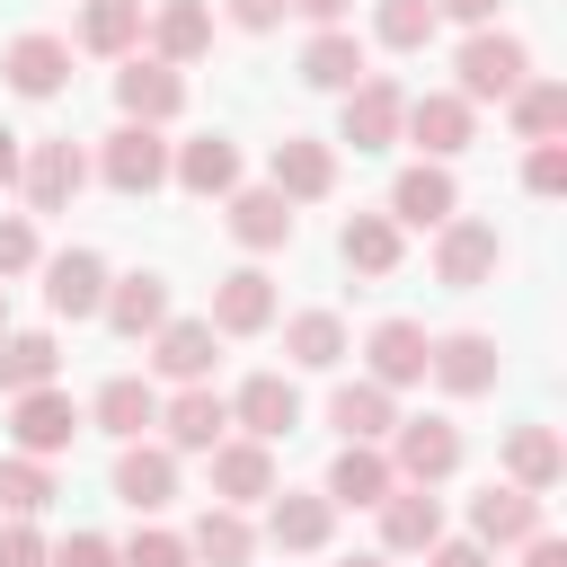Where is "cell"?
Listing matches in <instances>:
<instances>
[{"mask_svg":"<svg viewBox=\"0 0 567 567\" xmlns=\"http://www.w3.org/2000/svg\"><path fill=\"white\" fill-rule=\"evenodd\" d=\"M221 204H230V239H239V248H257V257H266V248H292V204H284L275 186H230Z\"/></svg>","mask_w":567,"mask_h":567,"instance_id":"obj_25","label":"cell"},{"mask_svg":"<svg viewBox=\"0 0 567 567\" xmlns=\"http://www.w3.org/2000/svg\"><path fill=\"white\" fill-rule=\"evenodd\" d=\"M337 257L354 266V275H399V221L390 213H346V230H337Z\"/></svg>","mask_w":567,"mask_h":567,"instance_id":"obj_35","label":"cell"},{"mask_svg":"<svg viewBox=\"0 0 567 567\" xmlns=\"http://www.w3.org/2000/svg\"><path fill=\"white\" fill-rule=\"evenodd\" d=\"M434 27H443V18H434V0H381V9H372V35H381L390 53H425V44H434Z\"/></svg>","mask_w":567,"mask_h":567,"instance_id":"obj_41","label":"cell"},{"mask_svg":"<svg viewBox=\"0 0 567 567\" xmlns=\"http://www.w3.org/2000/svg\"><path fill=\"white\" fill-rule=\"evenodd\" d=\"M452 71H461V89H452L461 106H487V97L505 106V97L532 80V53H523V35H505V27H470V44L452 53Z\"/></svg>","mask_w":567,"mask_h":567,"instance_id":"obj_1","label":"cell"},{"mask_svg":"<svg viewBox=\"0 0 567 567\" xmlns=\"http://www.w3.org/2000/svg\"><path fill=\"white\" fill-rule=\"evenodd\" d=\"M97 177H106L115 195H159V186H168V142H159L151 124H115L106 151H97Z\"/></svg>","mask_w":567,"mask_h":567,"instance_id":"obj_5","label":"cell"},{"mask_svg":"<svg viewBox=\"0 0 567 567\" xmlns=\"http://www.w3.org/2000/svg\"><path fill=\"white\" fill-rule=\"evenodd\" d=\"M425 346H434V337H425L416 319H381V328L363 337V363H372L363 381H381V390L399 399L408 381H425Z\"/></svg>","mask_w":567,"mask_h":567,"instance_id":"obj_18","label":"cell"},{"mask_svg":"<svg viewBox=\"0 0 567 567\" xmlns=\"http://www.w3.org/2000/svg\"><path fill=\"white\" fill-rule=\"evenodd\" d=\"M18 159H27V151H18V133L0 124V186H18Z\"/></svg>","mask_w":567,"mask_h":567,"instance_id":"obj_52","label":"cell"},{"mask_svg":"<svg viewBox=\"0 0 567 567\" xmlns=\"http://www.w3.org/2000/svg\"><path fill=\"white\" fill-rule=\"evenodd\" d=\"M0 80L18 89V97H62V80H71V44L62 35H9V53H0Z\"/></svg>","mask_w":567,"mask_h":567,"instance_id":"obj_16","label":"cell"},{"mask_svg":"<svg viewBox=\"0 0 567 567\" xmlns=\"http://www.w3.org/2000/svg\"><path fill=\"white\" fill-rule=\"evenodd\" d=\"M496 266H505V239H496V221H470V213H452V221L434 230V284H452V292H478V284H496Z\"/></svg>","mask_w":567,"mask_h":567,"instance_id":"obj_2","label":"cell"},{"mask_svg":"<svg viewBox=\"0 0 567 567\" xmlns=\"http://www.w3.org/2000/svg\"><path fill=\"white\" fill-rule=\"evenodd\" d=\"M523 186H532V195H567V142H532Z\"/></svg>","mask_w":567,"mask_h":567,"instance_id":"obj_44","label":"cell"},{"mask_svg":"<svg viewBox=\"0 0 567 567\" xmlns=\"http://www.w3.org/2000/svg\"><path fill=\"white\" fill-rule=\"evenodd\" d=\"M115 496H124L133 514L177 505V452H168V443H124V452H115Z\"/></svg>","mask_w":567,"mask_h":567,"instance_id":"obj_20","label":"cell"},{"mask_svg":"<svg viewBox=\"0 0 567 567\" xmlns=\"http://www.w3.org/2000/svg\"><path fill=\"white\" fill-rule=\"evenodd\" d=\"M284 354H292L301 372H337V363H346V319H337V310H292V319H284Z\"/></svg>","mask_w":567,"mask_h":567,"instance_id":"obj_37","label":"cell"},{"mask_svg":"<svg viewBox=\"0 0 567 567\" xmlns=\"http://www.w3.org/2000/svg\"><path fill=\"white\" fill-rule=\"evenodd\" d=\"M115 337H151L159 319H168V284L142 266V275H106V310H97Z\"/></svg>","mask_w":567,"mask_h":567,"instance_id":"obj_27","label":"cell"},{"mask_svg":"<svg viewBox=\"0 0 567 567\" xmlns=\"http://www.w3.org/2000/svg\"><path fill=\"white\" fill-rule=\"evenodd\" d=\"M151 363L186 390V381H213V319H159L151 328Z\"/></svg>","mask_w":567,"mask_h":567,"instance_id":"obj_28","label":"cell"},{"mask_svg":"<svg viewBox=\"0 0 567 567\" xmlns=\"http://www.w3.org/2000/svg\"><path fill=\"white\" fill-rule=\"evenodd\" d=\"M53 372H62V346H53L44 328H9V337H0V390H9V399L53 390Z\"/></svg>","mask_w":567,"mask_h":567,"instance_id":"obj_34","label":"cell"},{"mask_svg":"<svg viewBox=\"0 0 567 567\" xmlns=\"http://www.w3.org/2000/svg\"><path fill=\"white\" fill-rule=\"evenodd\" d=\"M142 35H151V62L186 71V62L213 44V9H204V0H159V9L142 18Z\"/></svg>","mask_w":567,"mask_h":567,"instance_id":"obj_23","label":"cell"},{"mask_svg":"<svg viewBox=\"0 0 567 567\" xmlns=\"http://www.w3.org/2000/svg\"><path fill=\"white\" fill-rule=\"evenodd\" d=\"M0 337H9V284H0Z\"/></svg>","mask_w":567,"mask_h":567,"instance_id":"obj_54","label":"cell"},{"mask_svg":"<svg viewBox=\"0 0 567 567\" xmlns=\"http://www.w3.org/2000/svg\"><path fill=\"white\" fill-rule=\"evenodd\" d=\"M71 434H80V408H71V390H27V399H9V443H18L27 461H53V452H71Z\"/></svg>","mask_w":567,"mask_h":567,"instance_id":"obj_8","label":"cell"},{"mask_svg":"<svg viewBox=\"0 0 567 567\" xmlns=\"http://www.w3.org/2000/svg\"><path fill=\"white\" fill-rule=\"evenodd\" d=\"M44 558H53V540L35 523H0V567H44Z\"/></svg>","mask_w":567,"mask_h":567,"instance_id":"obj_45","label":"cell"},{"mask_svg":"<svg viewBox=\"0 0 567 567\" xmlns=\"http://www.w3.org/2000/svg\"><path fill=\"white\" fill-rule=\"evenodd\" d=\"M434 18H461V27H496V0H434Z\"/></svg>","mask_w":567,"mask_h":567,"instance_id":"obj_50","label":"cell"},{"mask_svg":"<svg viewBox=\"0 0 567 567\" xmlns=\"http://www.w3.org/2000/svg\"><path fill=\"white\" fill-rule=\"evenodd\" d=\"M399 115H408V89H399V80H381V71H363V80L346 89L337 142H354V151H390V142H399Z\"/></svg>","mask_w":567,"mask_h":567,"instance_id":"obj_4","label":"cell"},{"mask_svg":"<svg viewBox=\"0 0 567 567\" xmlns=\"http://www.w3.org/2000/svg\"><path fill=\"white\" fill-rule=\"evenodd\" d=\"M115 106H124V124H151V133H159V124L186 106V71H168V62H151V53H124Z\"/></svg>","mask_w":567,"mask_h":567,"instance_id":"obj_7","label":"cell"},{"mask_svg":"<svg viewBox=\"0 0 567 567\" xmlns=\"http://www.w3.org/2000/svg\"><path fill=\"white\" fill-rule=\"evenodd\" d=\"M354 0H284V18H310V27H346Z\"/></svg>","mask_w":567,"mask_h":567,"instance_id":"obj_49","label":"cell"},{"mask_svg":"<svg viewBox=\"0 0 567 567\" xmlns=\"http://www.w3.org/2000/svg\"><path fill=\"white\" fill-rule=\"evenodd\" d=\"M425 381H443L452 399H478V390H496V337H478V328H452V337H434V346H425Z\"/></svg>","mask_w":567,"mask_h":567,"instance_id":"obj_12","label":"cell"},{"mask_svg":"<svg viewBox=\"0 0 567 567\" xmlns=\"http://www.w3.org/2000/svg\"><path fill=\"white\" fill-rule=\"evenodd\" d=\"M168 177H177L186 195H204V204H213V195H230V186H239V142H230V133H195V142H177V151H168Z\"/></svg>","mask_w":567,"mask_h":567,"instance_id":"obj_24","label":"cell"},{"mask_svg":"<svg viewBox=\"0 0 567 567\" xmlns=\"http://www.w3.org/2000/svg\"><path fill=\"white\" fill-rule=\"evenodd\" d=\"M540 532V496H523V487H478L470 496V540L478 549H523Z\"/></svg>","mask_w":567,"mask_h":567,"instance_id":"obj_21","label":"cell"},{"mask_svg":"<svg viewBox=\"0 0 567 567\" xmlns=\"http://www.w3.org/2000/svg\"><path fill=\"white\" fill-rule=\"evenodd\" d=\"M567 478V452H558V434L549 425H514L505 434V487H523V496H549Z\"/></svg>","mask_w":567,"mask_h":567,"instance_id":"obj_29","label":"cell"},{"mask_svg":"<svg viewBox=\"0 0 567 567\" xmlns=\"http://www.w3.org/2000/svg\"><path fill=\"white\" fill-rule=\"evenodd\" d=\"M399 133H408L425 159H452V151H470V133H478V106H461L452 89H425V97H408Z\"/></svg>","mask_w":567,"mask_h":567,"instance_id":"obj_9","label":"cell"},{"mask_svg":"<svg viewBox=\"0 0 567 567\" xmlns=\"http://www.w3.org/2000/svg\"><path fill=\"white\" fill-rule=\"evenodd\" d=\"M390 434H399V443H390V478H399V487H434V478L461 470V425H452V416H399Z\"/></svg>","mask_w":567,"mask_h":567,"instance_id":"obj_3","label":"cell"},{"mask_svg":"<svg viewBox=\"0 0 567 567\" xmlns=\"http://www.w3.org/2000/svg\"><path fill=\"white\" fill-rule=\"evenodd\" d=\"M44 567H115V540H106V532H71Z\"/></svg>","mask_w":567,"mask_h":567,"instance_id":"obj_46","label":"cell"},{"mask_svg":"<svg viewBox=\"0 0 567 567\" xmlns=\"http://www.w3.org/2000/svg\"><path fill=\"white\" fill-rule=\"evenodd\" d=\"M230 425H248V443H275V434L301 425V390H292L284 372H248V381L230 390Z\"/></svg>","mask_w":567,"mask_h":567,"instance_id":"obj_14","label":"cell"},{"mask_svg":"<svg viewBox=\"0 0 567 567\" xmlns=\"http://www.w3.org/2000/svg\"><path fill=\"white\" fill-rule=\"evenodd\" d=\"M390 487H399V478H390V452H381V443H346V452L328 461V487H319V496H328V505H381Z\"/></svg>","mask_w":567,"mask_h":567,"instance_id":"obj_30","label":"cell"},{"mask_svg":"<svg viewBox=\"0 0 567 567\" xmlns=\"http://www.w3.org/2000/svg\"><path fill=\"white\" fill-rule=\"evenodd\" d=\"M328 532H337V505L328 496H292V487L266 496V540L275 549H328Z\"/></svg>","mask_w":567,"mask_h":567,"instance_id":"obj_31","label":"cell"},{"mask_svg":"<svg viewBox=\"0 0 567 567\" xmlns=\"http://www.w3.org/2000/svg\"><path fill=\"white\" fill-rule=\"evenodd\" d=\"M18 186H27L35 213H71V195L89 186V151H80L71 133H53V142H35V151L18 159Z\"/></svg>","mask_w":567,"mask_h":567,"instance_id":"obj_6","label":"cell"},{"mask_svg":"<svg viewBox=\"0 0 567 567\" xmlns=\"http://www.w3.org/2000/svg\"><path fill=\"white\" fill-rule=\"evenodd\" d=\"M452 213H461V186H452V168H443V159L399 168V186H390V221H399V230H443Z\"/></svg>","mask_w":567,"mask_h":567,"instance_id":"obj_10","label":"cell"},{"mask_svg":"<svg viewBox=\"0 0 567 567\" xmlns=\"http://www.w3.org/2000/svg\"><path fill=\"white\" fill-rule=\"evenodd\" d=\"M328 425H337L346 443H381V434L399 425V399H390L381 381H346V390L328 399Z\"/></svg>","mask_w":567,"mask_h":567,"instance_id":"obj_36","label":"cell"},{"mask_svg":"<svg viewBox=\"0 0 567 567\" xmlns=\"http://www.w3.org/2000/svg\"><path fill=\"white\" fill-rule=\"evenodd\" d=\"M186 558H204V567H248V558H257L248 514H239V505H204L195 532H186Z\"/></svg>","mask_w":567,"mask_h":567,"instance_id":"obj_33","label":"cell"},{"mask_svg":"<svg viewBox=\"0 0 567 567\" xmlns=\"http://www.w3.org/2000/svg\"><path fill=\"white\" fill-rule=\"evenodd\" d=\"M505 106H514V133H523V142H558V133H567V89H558V80H523Z\"/></svg>","mask_w":567,"mask_h":567,"instance_id":"obj_39","label":"cell"},{"mask_svg":"<svg viewBox=\"0 0 567 567\" xmlns=\"http://www.w3.org/2000/svg\"><path fill=\"white\" fill-rule=\"evenodd\" d=\"M266 186H275L284 204H319V195L337 186V151H328V142H310V133H284V142H275V159H266Z\"/></svg>","mask_w":567,"mask_h":567,"instance_id":"obj_13","label":"cell"},{"mask_svg":"<svg viewBox=\"0 0 567 567\" xmlns=\"http://www.w3.org/2000/svg\"><path fill=\"white\" fill-rule=\"evenodd\" d=\"M337 567H390V558H337Z\"/></svg>","mask_w":567,"mask_h":567,"instance_id":"obj_53","label":"cell"},{"mask_svg":"<svg viewBox=\"0 0 567 567\" xmlns=\"http://www.w3.org/2000/svg\"><path fill=\"white\" fill-rule=\"evenodd\" d=\"M44 310H53V319H97V310H106V257H97V248L44 257Z\"/></svg>","mask_w":567,"mask_h":567,"instance_id":"obj_11","label":"cell"},{"mask_svg":"<svg viewBox=\"0 0 567 567\" xmlns=\"http://www.w3.org/2000/svg\"><path fill=\"white\" fill-rule=\"evenodd\" d=\"M35 257H44V248H35V221H27V213H0V284L27 275Z\"/></svg>","mask_w":567,"mask_h":567,"instance_id":"obj_43","label":"cell"},{"mask_svg":"<svg viewBox=\"0 0 567 567\" xmlns=\"http://www.w3.org/2000/svg\"><path fill=\"white\" fill-rule=\"evenodd\" d=\"M266 496H275V452L248 434H221L213 443V505H266Z\"/></svg>","mask_w":567,"mask_h":567,"instance_id":"obj_15","label":"cell"},{"mask_svg":"<svg viewBox=\"0 0 567 567\" xmlns=\"http://www.w3.org/2000/svg\"><path fill=\"white\" fill-rule=\"evenodd\" d=\"M213 337H257V328H275V284L257 275V266H230L221 284H213Z\"/></svg>","mask_w":567,"mask_h":567,"instance_id":"obj_17","label":"cell"},{"mask_svg":"<svg viewBox=\"0 0 567 567\" xmlns=\"http://www.w3.org/2000/svg\"><path fill=\"white\" fill-rule=\"evenodd\" d=\"M115 567H186V532H133L124 549H115Z\"/></svg>","mask_w":567,"mask_h":567,"instance_id":"obj_42","label":"cell"},{"mask_svg":"<svg viewBox=\"0 0 567 567\" xmlns=\"http://www.w3.org/2000/svg\"><path fill=\"white\" fill-rule=\"evenodd\" d=\"M523 567H567V540H549V532H532V540H523Z\"/></svg>","mask_w":567,"mask_h":567,"instance_id":"obj_51","label":"cell"},{"mask_svg":"<svg viewBox=\"0 0 567 567\" xmlns=\"http://www.w3.org/2000/svg\"><path fill=\"white\" fill-rule=\"evenodd\" d=\"M89 416H97V434H115V443H142V434L159 425V390H151V381H133V372H115V381H97Z\"/></svg>","mask_w":567,"mask_h":567,"instance_id":"obj_26","label":"cell"},{"mask_svg":"<svg viewBox=\"0 0 567 567\" xmlns=\"http://www.w3.org/2000/svg\"><path fill=\"white\" fill-rule=\"evenodd\" d=\"M425 567H487V549H478V540H434Z\"/></svg>","mask_w":567,"mask_h":567,"instance_id":"obj_48","label":"cell"},{"mask_svg":"<svg viewBox=\"0 0 567 567\" xmlns=\"http://www.w3.org/2000/svg\"><path fill=\"white\" fill-rule=\"evenodd\" d=\"M434 540H443L434 487H390V496H381V549H390V558H425Z\"/></svg>","mask_w":567,"mask_h":567,"instance_id":"obj_22","label":"cell"},{"mask_svg":"<svg viewBox=\"0 0 567 567\" xmlns=\"http://www.w3.org/2000/svg\"><path fill=\"white\" fill-rule=\"evenodd\" d=\"M159 425H168V452H213V443L230 434V399H221L213 381H186V390L159 408Z\"/></svg>","mask_w":567,"mask_h":567,"instance_id":"obj_19","label":"cell"},{"mask_svg":"<svg viewBox=\"0 0 567 567\" xmlns=\"http://www.w3.org/2000/svg\"><path fill=\"white\" fill-rule=\"evenodd\" d=\"M44 505H53V470L27 461V452H9V461H0V514H9V523H35Z\"/></svg>","mask_w":567,"mask_h":567,"instance_id":"obj_40","label":"cell"},{"mask_svg":"<svg viewBox=\"0 0 567 567\" xmlns=\"http://www.w3.org/2000/svg\"><path fill=\"white\" fill-rule=\"evenodd\" d=\"M142 44V0H80V53L124 62Z\"/></svg>","mask_w":567,"mask_h":567,"instance_id":"obj_38","label":"cell"},{"mask_svg":"<svg viewBox=\"0 0 567 567\" xmlns=\"http://www.w3.org/2000/svg\"><path fill=\"white\" fill-rule=\"evenodd\" d=\"M221 9H230V27H248V35L284 27V0H221Z\"/></svg>","mask_w":567,"mask_h":567,"instance_id":"obj_47","label":"cell"},{"mask_svg":"<svg viewBox=\"0 0 567 567\" xmlns=\"http://www.w3.org/2000/svg\"><path fill=\"white\" fill-rule=\"evenodd\" d=\"M363 71H372V62H363V35H354V27H319V35L301 44V80H310V89H337V97H346Z\"/></svg>","mask_w":567,"mask_h":567,"instance_id":"obj_32","label":"cell"}]
</instances>
